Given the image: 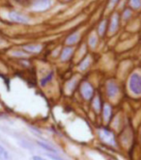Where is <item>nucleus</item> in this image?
<instances>
[{"label": "nucleus", "instance_id": "obj_1", "mask_svg": "<svg viewBox=\"0 0 141 160\" xmlns=\"http://www.w3.org/2000/svg\"><path fill=\"white\" fill-rule=\"evenodd\" d=\"M128 87L134 95H141V75L139 73H133L128 80Z\"/></svg>", "mask_w": 141, "mask_h": 160}, {"label": "nucleus", "instance_id": "obj_2", "mask_svg": "<svg viewBox=\"0 0 141 160\" xmlns=\"http://www.w3.org/2000/svg\"><path fill=\"white\" fill-rule=\"evenodd\" d=\"M80 92H81V95L83 97V98L86 100H90L94 96V89H93L92 85L89 84L88 82H84L82 84V86L80 88Z\"/></svg>", "mask_w": 141, "mask_h": 160}, {"label": "nucleus", "instance_id": "obj_3", "mask_svg": "<svg viewBox=\"0 0 141 160\" xmlns=\"http://www.w3.org/2000/svg\"><path fill=\"white\" fill-rule=\"evenodd\" d=\"M100 136H101V138L107 143L110 145H115V137L109 129L102 128L100 130Z\"/></svg>", "mask_w": 141, "mask_h": 160}, {"label": "nucleus", "instance_id": "obj_4", "mask_svg": "<svg viewBox=\"0 0 141 160\" xmlns=\"http://www.w3.org/2000/svg\"><path fill=\"white\" fill-rule=\"evenodd\" d=\"M9 18L14 21L17 22V23H27L29 21L28 18L25 17L24 15H22L18 12H11L9 13Z\"/></svg>", "mask_w": 141, "mask_h": 160}, {"label": "nucleus", "instance_id": "obj_5", "mask_svg": "<svg viewBox=\"0 0 141 160\" xmlns=\"http://www.w3.org/2000/svg\"><path fill=\"white\" fill-rule=\"evenodd\" d=\"M51 5V0H34L33 8L37 11H44Z\"/></svg>", "mask_w": 141, "mask_h": 160}, {"label": "nucleus", "instance_id": "obj_6", "mask_svg": "<svg viewBox=\"0 0 141 160\" xmlns=\"http://www.w3.org/2000/svg\"><path fill=\"white\" fill-rule=\"evenodd\" d=\"M118 92H119V88H118V86H117L116 83H114L112 81L107 83V94L110 98L116 97V95L118 94Z\"/></svg>", "mask_w": 141, "mask_h": 160}, {"label": "nucleus", "instance_id": "obj_7", "mask_svg": "<svg viewBox=\"0 0 141 160\" xmlns=\"http://www.w3.org/2000/svg\"><path fill=\"white\" fill-rule=\"evenodd\" d=\"M119 16L117 14H114L111 18H110V22H109V30L111 33H114L118 30L119 28Z\"/></svg>", "mask_w": 141, "mask_h": 160}, {"label": "nucleus", "instance_id": "obj_8", "mask_svg": "<svg viewBox=\"0 0 141 160\" xmlns=\"http://www.w3.org/2000/svg\"><path fill=\"white\" fill-rule=\"evenodd\" d=\"M74 53V48H70V47H68V48H65L61 53V60L63 62H66L68 61L70 58V56L73 55Z\"/></svg>", "mask_w": 141, "mask_h": 160}, {"label": "nucleus", "instance_id": "obj_9", "mask_svg": "<svg viewBox=\"0 0 141 160\" xmlns=\"http://www.w3.org/2000/svg\"><path fill=\"white\" fill-rule=\"evenodd\" d=\"M23 49L28 51V52L37 53V52H40L42 50V47L40 44H26L23 47Z\"/></svg>", "mask_w": 141, "mask_h": 160}, {"label": "nucleus", "instance_id": "obj_10", "mask_svg": "<svg viewBox=\"0 0 141 160\" xmlns=\"http://www.w3.org/2000/svg\"><path fill=\"white\" fill-rule=\"evenodd\" d=\"M37 144L39 147H41L42 148H44V151H46L48 152H51V153H58L57 150L55 148L51 147L50 145L46 144V143H44V142H40V141H37Z\"/></svg>", "mask_w": 141, "mask_h": 160}, {"label": "nucleus", "instance_id": "obj_11", "mask_svg": "<svg viewBox=\"0 0 141 160\" xmlns=\"http://www.w3.org/2000/svg\"><path fill=\"white\" fill-rule=\"evenodd\" d=\"M102 113H103V119L105 122H108L111 118V106L108 105V104H105L103 106V110H102Z\"/></svg>", "mask_w": 141, "mask_h": 160}, {"label": "nucleus", "instance_id": "obj_12", "mask_svg": "<svg viewBox=\"0 0 141 160\" xmlns=\"http://www.w3.org/2000/svg\"><path fill=\"white\" fill-rule=\"evenodd\" d=\"M107 21L102 20L98 26V34L101 37H102L105 34V32H107Z\"/></svg>", "mask_w": 141, "mask_h": 160}, {"label": "nucleus", "instance_id": "obj_13", "mask_svg": "<svg viewBox=\"0 0 141 160\" xmlns=\"http://www.w3.org/2000/svg\"><path fill=\"white\" fill-rule=\"evenodd\" d=\"M78 38H79L78 34L77 33H74L70 36L68 37V39L66 40V43L69 44V45H73V44H75V43H76L78 42Z\"/></svg>", "mask_w": 141, "mask_h": 160}, {"label": "nucleus", "instance_id": "obj_14", "mask_svg": "<svg viewBox=\"0 0 141 160\" xmlns=\"http://www.w3.org/2000/svg\"><path fill=\"white\" fill-rule=\"evenodd\" d=\"M128 5L132 10L139 11L141 9V0H128Z\"/></svg>", "mask_w": 141, "mask_h": 160}, {"label": "nucleus", "instance_id": "obj_15", "mask_svg": "<svg viewBox=\"0 0 141 160\" xmlns=\"http://www.w3.org/2000/svg\"><path fill=\"white\" fill-rule=\"evenodd\" d=\"M0 160H9V153L1 145H0Z\"/></svg>", "mask_w": 141, "mask_h": 160}, {"label": "nucleus", "instance_id": "obj_16", "mask_svg": "<svg viewBox=\"0 0 141 160\" xmlns=\"http://www.w3.org/2000/svg\"><path fill=\"white\" fill-rule=\"evenodd\" d=\"M132 15H133V13H132V9H126V10L124 11V12H123V15H122L123 20L127 21L128 19H130V18H132Z\"/></svg>", "mask_w": 141, "mask_h": 160}, {"label": "nucleus", "instance_id": "obj_17", "mask_svg": "<svg viewBox=\"0 0 141 160\" xmlns=\"http://www.w3.org/2000/svg\"><path fill=\"white\" fill-rule=\"evenodd\" d=\"M93 106H94V108H95V110L97 112H100V110H101V100H100V98L99 97L94 98Z\"/></svg>", "mask_w": 141, "mask_h": 160}, {"label": "nucleus", "instance_id": "obj_18", "mask_svg": "<svg viewBox=\"0 0 141 160\" xmlns=\"http://www.w3.org/2000/svg\"><path fill=\"white\" fill-rule=\"evenodd\" d=\"M90 62H91L90 58H87V59H85L83 62H82V63L79 65L80 70H81V71H85V70H87L88 67H89V65H90Z\"/></svg>", "mask_w": 141, "mask_h": 160}, {"label": "nucleus", "instance_id": "obj_19", "mask_svg": "<svg viewBox=\"0 0 141 160\" xmlns=\"http://www.w3.org/2000/svg\"><path fill=\"white\" fill-rule=\"evenodd\" d=\"M97 43H98V39H97V37H96V36H94V35H92V36L89 38V45L93 48H96Z\"/></svg>", "mask_w": 141, "mask_h": 160}, {"label": "nucleus", "instance_id": "obj_20", "mask_svg": "<svg viewBox=\"0 0 141 160\" xmlns=\"http://www.w3.org/2000/svg\"><path fill=\"white\" fill-rule=\"evenodd\" d=\"M52 76H53V73H50V74H49V75H46L44 79H42V81H41V83H42V85L43 86H45L46 84H48L50 80L52 79Z\"/></svg>", "mask_w": 141, "mask_h": 160}, {"label": "nucleus", "instance_id": "obj_21", "mask_svg": "<svg viewBox=\"0 0 141 160\" xmlns=\"http://www.w3.org/2000/svg\"><path fill=\"white\" fill-rule=\"evenodd\" d=\"M48 156H49V157H50V158H51V159H53V160H64V159H62L61 157L57 156V154H55V155H54V153H51V152H48Z\"/></svg>", "mask_w": 141, "mask_h": 160}, {"label": "nucleus", "instance_id": "obj_22", "mask_svg": "<svg viewBox=\"0 0 141 160\" xmlns=\"http://www.w3.org/2000/svg\"><path fill=\"white\" fill-rule=\"evenodd\" d=\"M118 2H119V0H109V5H108V7L113 8Z\"/></svg>", "mask_w": 141, "mask_h": 160}, {"label": "nucleus", "instance_id": "obj_23", "mask_svg": "<svg viewBox=\"0 0 141 160\" xmlns=\"http://www.w3.org/2000/svg\"><path fill=\"white\" fill-rule=\"evenodd\" d=\"M32 159H33V160H48V159H45V158H44V157H42V156H39V155H34V156L32 157Z\"/></svg>", "mask_w": 141, "mask_h": 160}, {"label": "nucleus", "instance_id": "obj_24", "mask_svg": "<svg viewBox=\"0 0 141 160\" xmlns=\"http://www.w3.org/2000/svg\"><path fill=\"white\" fill-rule=\"evenodd\" d=\"M13 54L15 56H25V53H23V52H19V51H17V52H13Z\"/></svg>", "mask_w": 141, "mask_h": 160}, {"label": "nucleus", "instance_id": "obj_25", "mask_svg": "<svg viewBox=\"0 0 141 160\" xmlns=\"http://www.w3.org/2000/svg\"><path fill=\"white\" fill-rule=\"evenodd\" d=\"M62 2H70V1H72V0H61Z\"/></svg>", "mask_w": 141, "mask_h": 160}, {"label": "nucleus", "instance_id": "obj_26", "mask_svg": "<svg viewBox=\"0 0 141 160\" xmlns=\"http://www.w3.org/2000/svg\"><path fill=\"white\" fill-rule=\"evenodd\" d=\"M0 43H1V41H0Z\"/></svg>", "mask_w": 141, "mask_h": 160}]
</instances>
